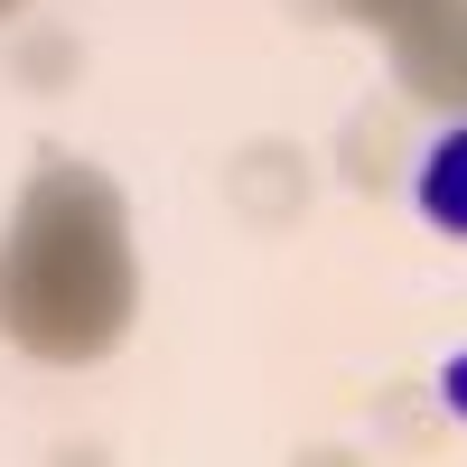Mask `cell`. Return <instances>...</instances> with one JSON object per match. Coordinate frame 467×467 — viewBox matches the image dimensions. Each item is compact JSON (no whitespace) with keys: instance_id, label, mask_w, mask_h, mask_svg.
Wrapping results in <instances>:
<instances>
[{"instance_id":"obj_2","label":"cell","mask_w":467,"mask_h":467,"mask_svg":"<svg viewBox=\"0 0 467 467\" xmlns=\"http://www.w3.org/2000/svg\"><path fill=\"white\" fill-rule=\"evenodd\" d=\"M440 402L467 420V356H449V365H440Z\"/></svg>"},{"instance_id":"obj_1","label":"cell","mask_w":467,"mask_h":467,"mask_svg":"<svg viewBox=\"0 0 467 467\" xmlns=\"http://www.w3.org/2000/svg\"><path fill=\"white\" fill-rule=\"evenodd\" d=\"M411 206H420L431 234L467 244V122H449V131L420 140V160H411Z\"/></svg>"}]
</instances>
